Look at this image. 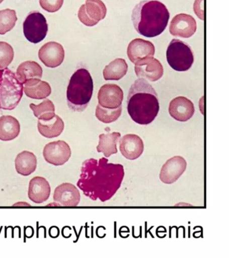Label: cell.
<instances>
[{
	"label": "cell",
	"instance_id": "6da1fadb",
	"mask_svg": "<svg viewBox=\"0 0 229 258\" xmlns=\"http://www.w3.org/2000/svg\"><path fill=\"white\" fill-rule=\"evenodd\" d=\"M124 177L123 165L108 163L106 157L89 159L82 164L78 186L90 199L104 203L114 197Z\"/></svg>",
	"mask_w": 229,
	"mask_h": 258
},
{
	"label": "cell",
	"instance_id": "7a4b0ae2",
	"mask_svg": "<svg viewBox=\"0 0 229 258\" xmlns=\"http://www.w3.org/2000/svg\"><path fill=\"white\" fill-rule=\"evenodd\" d=\"M126 104L130 118L140 125L150 124L160 112L158 94L143 78L138 79L130 87Z\"/></svg>",
	"mask_w": 229,
	"mask_h": 258
},
{
	"label": "cell",
	"instance_id": "3957f363",
	"mask_svg": "<svg viewBox=\"0 0 229 258\" xmlns=\"http://www.w3.org/2000/svg\"><path fill=\"white\" fill-rule=\"evenodd\" d=\"M170 17L165 4L156 0L140 2L132 12V21L136 32L148 38L156 37L164 32Z\"/></svg>",
	"mask_w": 229,
	"mask_h": 258
},
{
	"label": "cell",
	"instance_id": "277c9868",
	"mask_svg": "<svg viewBox=\"0 0 229 258\" xmlns=\"http://www.w3.org/2000/svg\"><path fill=\"white\" fill-rule=\"evenodd\" d=\"M94 82L91 74L85 68H80L70 79L67 90L68 106L75 112H83L91 100Z\"/></svg>",
	"mask_w": 229,
	"mask_h": 258
},
{
	"label": "cell",
	"instance_id": "5b68a950",
	"mask_svg": "<svg viewBox=\"0 0 229 258\" xmlns=\"http://www.w3.org/2000/svg\"><path fill=\"white\" fill-rule=\"evenodd\" d=\"M23 87L15 73L5 69L0 81V109L14 110L23 96Z\"/></svg>",
	"mask_w": 229,
	"mask_h": 258
},
{
	"label": "cell",
	"instance_id": "8992f818",
	"mask_svg": "<svg viewBox=\"0 0 229 258\" xmlns=\"http://www.w3.org/2000/svg\"><path fill=\"white\" fill-rule=\"evenodd\" d=\"M166 56L168 64L177 72H186L192 68L194 61L192 48L179 39L171 41L167 49Z\"/></svg>",
	"mask_w": 229,
	"mask_h": 258
},
{
	"label": "cell",
	"instance_id": "52a82bcc",
	"mask_svg": "<svg viewBox=\"0 0 229 258\" xmlns=\"http://www.w3.org/2000/svg\"><path fill=\"white\" fill-rule=\"evenodd\" d=\"M23 30L26 38L29 42L34 44L39 43L47 36V20L41 12H31L24 22Z\"/></svg>",
	"mask_w": 229,
	"mask_h": 258
},
{
	"label": "cell",
	"instance_id": "ba28073f",
	"mask_svg": "<svg viewBox=\"0 0 229 258\" xmlns=\"http://www.w3.org/2000/svg\"><path fill=\"white\" fill-rule=\"evenodd\" d=\"M107 8L102 0H86L80 7L78 18L84 25L94 26L105 18Z\"/></svg>",
	"mask_w": 229,
	"mask_h": 258
},
{
	"label": "cell",
	"instance_id": "9c48e42d",
	"mask_svg": "<svg viewBox=\"0 0 229 258\" xmlns=\"http://www.w3.org/2000/svg\"><path fill=\"white\" fill-rule=\"evenodd\" d=\"M43 154L47 163L55 166H60L69 161L71 156V150L65 141H57L46 145Z\"/></svg>",
	"mask_w": 229,
	"mask_h": 258
},
{
	"label": "cell",
	"instance_id": "30bf717a",
	"mask_svg": "<svg viewBox=\"0 0 229 258\" xmlns=\"http://www.w3.org/2000/svg\"><path fill=\"white\" fill-rule=\"evenodd\" d=\"M136 76L150 82H157L164 76V68L160 60L154 57L144 58L134 66Z\"/></svg>",
	"mask_w": 229,
	"mask_h": 258
},
{
	"label": "cell",
	"instance_id": "8fae6325",
	"mask_svg": "<svg viewBox=\"0 0 229 258\" xmlns=\"http://www.w3.org/2000/svg\"><path fill=\"white\" fill-rule=\"evenodd\" d=\"M187 161L184 157L174 156L168 159L161 169L160 178L166 184L176 182L186 171Z\"/></svg>",
	"mask_w": 229,
	"mask_h": 258
},
{
	"label": "cell",
	"instance_id": "7c38bea8",
	"mask_svg": "<svg viewBox=\"0 0 229 258\" xmlns=\"http://www.w3.org/2000/svg\"><path fill=\"white\" fill-rule=\"evenodd\" d=\"M196 30V20L189 14H178L173 18L170 23V34L176 37L190 38L194 35Z\"/></svg>",
	"mask_w": 229,
	"mask_h": 258
},
{
	"label": "cell",
	"instance_id": "4fadbf2b",
	"mask_svg": "<svg viewBox=\"0 0 229 258\" xmlns=\"http://www.w3.org/2000/svg\"><path fill=\"white\" fill-rule=\"evenodd\" d=\"M39 59L46 67L55 68L63 62L65 50L61 44L49 42L41 46L39 51Z\"/></svg>",
	"mask_w": 229,
	"mask_h": 258
},
{
	"label": "cell",
	"instance_id": "5bb4252c",
	"mask_svg": "<svg viewBox=\"0 0 229 258\" xmlns=\"http://www.w3.org/2000/svg\"><path fill=\"white\" fill-rule=\"evenodd\" d=\"M98 103L103 108L116 109L122 106L124 93L118 85L108 84L100 89L98 94Z\"/></svg>",
	"mask_w": 229,
	"mask_h": 258
},
{
	"label": "cell",
	"instance_id": "9a60e30c",
	"mask_svg": "<svg viewBox=\"0 0 229 258\" xmlns=\"http://www.w3.org/2000/svg\"><path fill=\"white\" fill-rule=\"evenodd\" d=\"M54 201L63 207H77L81 195L79 189L71 183H63L56 187L53 194Z\"/></svg>",
	"mask_w": 229,
	"mask_h": 258
},
{
	"label": "cell",
	"instance_id": "2e32d148",
	"mask_svg": "<svg viewBox=\"0 0 229 258\" xmlns=\"http://www.w3.org/2000/svg\"><path fill=\"white\" fill-rule=\"evenodd\" d=\"M194 112V105L192 101L184 96L173 99L169 106L170 116L180 122H186L190 120Z\"/></svg>",
	"mask_w": 229,
	"mask_h": 258
},
{
	"label": "cell",
	"instance_id": "e0dca14e",
	"mask_svg": "<svg viewBox=\"0 0 229 258\" xmlns=\"http://www.w3.org/2000/svg\"><path fill=\"white\" fill-rule=\"evenodd\" d=\"M155 52L156 48L154 44L148 40L141 38H136L132 40L127 48L128 58L134 64L144 58L152 57Z\"/></svg>",
	"mask_w": 229,
	"mask_h": 258
},
{
	"label": "cell",
	"instance_id": "ac0fdd59",
	"mask_svg": "<svg viewBox=\"0 0 229 258\" xmlns=\"http://www.w3.org/2000/svg\"><path fill=\"white\" fill-rule=\"evenodd\" d=\"M120 151L125 158L134 160L142 154L144 143L138 135L128 134L119 139Z\"/></svg>",
	"mask_w": 229,
	"mask_h": 258
},
{
	"label": "cell",
	"instance_id": "d6986e66",
	"mask_svg": "<svg viewBox=\"0 0 229 258\" xmlns=\"http://www.w3.org/2000/svg\"><path fill=\"white\" fill-rule=\"evenodd\" d=\"M51 185L45 177L37 176L30 181L28 196L32 202L42 204L49 199Z\"/></svg>",
	"mask_w": 229,
	"mask_h": 258
},
{
	"label": "cell",
	"instance_id": "ffe728a7",
	"mask_svg": "<svg viewBox=\"0 0 229 258\" xmlns=\"http://www.w3.org/2000/svg\"><path fill=\"white\" fill-rule=\"evenodd\" d=\"M38 131L42 136L48 139L55 138L63 133L65 124L57 114L46 118L38 119Z\"/></svg>",
	"mask_w": 229,
	"mask_h": 258
},
{
	"label": "cell",
	"instance_id": "44dd1931",
	"mask_svg": "<svg viewBox=\"0 0 229 258\" xmlns=\"http://www.w3.org/2000/svg\"><path fill=\"white\" fill-rule=\"evenodd\" d=\"M23 90L27 96L36 100L47 98L51 94V88L49 83L41 79H32L23 84Z\"/></svg>",
	"mask_w": 229,
	"mask_h": 258
},
{
	"label": "cell",
	"instance_id": "7402d4cb",
	"mask_svg": "<svg viewBox=\"0 0 229 258\" xmlns=\"http://www.w3.org/2000/svg\"><path fill=\"white\" fill-rule=\"evenodd\" d=\"M21 132V124L15 117L3 116L0 117V140L13 141L19 136Z\"/></svg>",
	"mask_w": 229,
	"mask_h": 258
},
{
	"label": "cell",
	"instance_id": "603a6c76",
	"mask_svg": "<svg viewBox=\"0 0 229 258\" xmlns=\"http://www.w3.org/2000/svg\"><path fill=\"white\" fill-rule=\"evenodd\" d=\"M37 167V159L33 153L24 151L16 157V170L23 176H28L35 172Z\"/></svg>",
	"mask_w": 229,
	"mask_h": 258
},
{
	"label": "cell",
	"instance_id": "cb8c5ba5",
	"mask_svg": "<svg viewBox=\"0 0 229 258\" xmlns=\"http://www.w3.org/2000/svg\"><path fill=\"white\" fill-rule=\"evenodd\" d=\"M16 76L18 80L24 84L32 79H41L43 77V69L37 62L28 60L20 64Z\"/></svg>",
	"mask_w": 229,
	"mask_h": 258
},
{
	"label": "cell",
	"instance_id": "d4e9b609",
	"mask_svg": "<svg viewBox=\"0 0 229 258\" xmlns=\"http://www.w3.org/2000/svg\"><path fill=\"white\" fill-rule=\"evenodd\" d=\"M121 135L118 132L100 135L99 143L96 148L98 152L104 153L105 157H109L117 153V143Z\"/></svg>",
	"mask_w": 229,
	"mask_h": 258
},
{
	"label": "cell",
	"instance_id": "484cf974",
	"mask_svg": "<svg viewBox=\"0 0 229 258\" xmlns=\"http://www.w3.org/2000/svg\"><path fill=\"white\" fill-rule=\"evenodd\" d=\"M128 72V64L124 58H118L108 66L103 71L104 80L118 81L121 80Z\"/></svg>",
	"mask_w": 229,
	"mask_h": 258
},
{
	"label": "cell",
	"instance_id": "4316f807",
	"mask_svg": "<svg viewBox=\"0 0 229 258\" xmlns=\"http://www.w3.org/2000/svg\"><path fill=\"white\" fill-rule=\"evenodd\" d=\"M18 20L15 10L5 9L0 11V34L4 35L15 27Z\"/></svg>",
	"mask_w": 229,
	"mask_h": 258
},
{
	"label": "cell",
	"instance_id": "83f0119b",
	"mask_svg": "<svg viewBox=\"0 0 229 258\" xmlns=\"http://www.w3.org/2000/svg\"><path fill=\"white\" fill-rule=\"evenodd\" d=\"M122 114V106L116 109L103 108L98 104L96 107V116L101 122L108 124L115 122Z\"/></svg>",
	"mask_w": 229,
	"mask_h": 258
},
{
	"label": "cell",
	"instance_id": "f1b7e54d",
	"mask_svg": "<svg viewBox=\"0 0 229 258\" xmlns=\"http://www.w3.org/2000/svg\"><path fill=\"white\" fill-rule=\"evenodd\" d=\"M30 108L33 110L34 115L38 119L53 116L55 114V105L49 99H46L39 105L31 104Z\"/></svg>",
	"mask_w": 229,
	"mask_h": 258
},
{
	"label": "cell",
	"instance_id": "f546056e",
	"mask_svg": "<svg viewBox=\"0 0 229 258\" xmlns=\"http://www.w3.org/2000/svg\"><path fill=\"white\" fill-rule=\"evenodd\" d=\"M15 56L13 46L6 42H0V70H5L11 64Z\"/></svg>",
	"mask_w": 229,
	"mask_h": 258
},
{
	"label": "cell",
	"instance_id": "4dcf8cb0",
	"mask_svg": "<svg viewBox=\"0 0 229 258\" xmlns=\"http://www.w3.org/2000/svg\"><path fill=\"white\" fill-rule=\"evenodd\" d=\"M63 2L64 0H39L41 8L51 13L59 11L63 6Z\"/></svg>",
	"mask_w": 229,
	"mask_h": 258
},
{
	"label": "cell",
	"instance_id": "1f68e13d",
	"mask_svg": "<svg viewBox=\"0 0 229 258\" xmlns=\"http://www.w3.org/2000/svg\"><path fill=\"white\" fill-rule=\"evenodd\" d=\"M204 0H195L194 10L196 15L200 19L204 20Z\"/></svg>",
	"mask_w": 229,
	"mask_h": 258
},
{
	"label": "cell",
	"instance_id": "d6a6232c",
	"mask_svg": "<svg viewBox=\"0 0 229 258\" xmlns=\"http://www.w3.org/2000/svg\"><path fill=\"white\" fill-rule=\"evenodd\" d=\"M31 205L29 203H25V202H19L15 204L13 207H31Z\"/></svg>",
	"mask_w": 229,
	"mask_h": 258
},
{
	"label": "cell",
	"instance_id": "836d02e7",
	"mask_svg": "<svg viewBox=\"0 0 229 258\" xmlns=\"http://www.w3.org/2000/svg\"><path fill=\"white\" fill-rule=\"evenodd\" d=\"M4 70H0V81L2 80V79H3V74H4Z\"/></svg>",
	"mask_w": 229,
	"mask_h": 258
},
{
	"label": "cell",
	"instance_id": "e575fe53",
	"mask_svg": "<svg viewBox=\"0 0 229 258\" xmlns=\"http://www.w3.org/2000/svg\"><path fill=\"white\" fill-rule=\"evenodd\" d=\"M4 0H0V4L3 3Z\"/></svg>",
	"mask_w": 229,
	"mask_h": 258
}]
</instances>
